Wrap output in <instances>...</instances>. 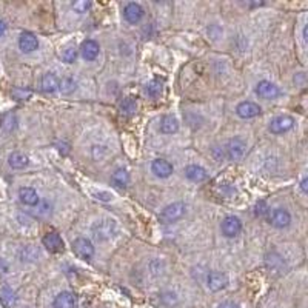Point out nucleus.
Wrapping results in <instances>:
<instances>
[{
    "instance_id": "nucleus-12",
    "label": "nucleus",
    "mask_w": 308,
    "mask_h": 308,
    "mask_svg": "<svg viewBox=\"0 0 308 308\" xmlns=\"http://www.w3.org/2000/svg\"><path fill=\"white\" fill-rule=\"evenodd\" d=\"M151 170L158 177H162V179L170 177L173 174V165L165 159H156L151 165Z\"/></svg>"
},
{
    "instance_id": "nucleus-9",
    "label": "nucleus",
    "mask_w": 308,
    "mask_h": 308,
    "mask_svg": "<svg viewBox=\"0 0 308 308\" xmlns=\"http://www.w3.org/2000/svg\"><path fill=\"white\" fill-rule=\"evenodd\" d=\"M228 284V277L225 273H220V271H211L208 273L207 276V287L211 290V291H220L226 287Z\"/></svg>"
},
{
    "instance_id": "nucleus-36",
    "label": "nucleus",
    "mask_w": 308,
    "mask_h": 308,
    "mask_svg": "<svg viewBox=\"0 0 308 308\" xmlns=\"http://www.w3.org/2000/svg\"><path fill=\"white\" fill-rule=\"evenodd\" d=\"M217 308H239V305H238V303H235V302H231V300H228V302L220 303Z\"/></svg>"
},
{
    "instance_id": "nucleus-5",
    "label": "nucleus",
    "mask_w": 308,
    "mask_h": 308,
    "mask_svg": "<svg viewBox=\"0 0 308 308\" xmlns=\"http://www.w3.org/2000/svg\"><path fill=\"white\" fill-rule=\"evenodd\" d=\"M226 156L231 159V161H239L244 154H245V149H247V143L239 139V137H235L231 139L228 143H226Z\"/></svg>"
},
{
    "instance_id": "nucleus-19",
    "label": "nucleus",
    "mask_w": 308,
    "mask_h": 308,
    "mask_svg": "<svg viewBox=\"0 0 308 308\" xmlns=\"http://www.w3.org/2000/svg\"><path fill=\"white\" fill-rule=\"evenodd\" d=\"M59 77L54 72H46L42 77V90L45 93H56L59 90Z\"/></svg>"
},
{
    "instance_id": "nucleus-34",
    "label": "nucleus",
    "mask_w": 308,
    "mask_h": 308,
    "mask_svg": "<svg viewBox=\"0 0 308 308\" xmlns=\"http://www.w3.org/2000/svg\"><path fill=\"white\" fill-rule=\"evenodd\" d=\"M213 156L216 158V161H217V162H220V161L223 159L225 154H223V151H222L219 146H214V148H213Z\"/></svg>"
},
{
    "instance_id": "nucleus-13",
    "label": "nucleus",
    "mask_w": 308,
    "mask_h": 308,
    "mask_svg": "<svg viewBox=\"0 0 308 308\" xmlns=\"http://www.w3.org/2000/svg\"><path fill=\"white\" fill-rule=\"evenodd\" d=\"M265 264H267V268L271 271V273H276V274H280L284 273L285 270V261L280 254L277 253H270L267 258H265Z\"/></svg>"
},
{
    "instance_id": "nucleus-4",
    "label": "nucleus",
    "mask_w": 308,
    "mask_h": 308,
    "mask_svg": "<svg viewBox=\"0 0 308 308\" xmlns=\"http://www.w3.org/2000/svg\"><path fill=\"white\" fill-rule=\"evenodd\" d=\"M293 126H294V119L291 116H277L270 122L268 130L273 134H284V133L290 131Z\"/></svg>"
},
{
    "instance_id": "nucleus-30",
    "label": "nucleus",
    "mask_w": 308,
    "mask_h": 308,
    "mask_svg": "<svg viewBox=\"0 0 308 308\" xmlns=\"http://www.w3.org/2000/svg\"><path fill=\"white\" fill-rule=\"evenodd\" d=\"M71 7H72V10H74L75 13L84 14V13H87V11L91 8V4H90V2H85V0H81V2H74Z\"/></svg>"
},
{
    "instance_id": "nucleus-15",
    "label": "nucleus",
    "mask_w": 308,
    "mask_h": 308,
    "mask_svg": "<svg viewBox=\"0 0 308 308\" xmlns=\"http://www.w3.org/2000/svg\"><path fill=\"white\" fill-rule=\"evenodd\" d=\"M53 306L54 308H74L75 306V296L71 291H62L56 296Z\"/></svg>"
},
{
    "instance_id": "nucleus-21",
    "label": "nucleus",
    "mask_w": 308,
    "mask_h": 308,
    "mask_svg": "<svg viewBox=\"0 0 308 308\" xmlns=\"http://www.w3.org/2000/svg\"><path fill=\"white\" fill-rule=\"evenodd\" d=\"M16 293L10 287H4L0 290V303H2L4 308H13L16 305Z\"/></svg>"
},
{
    "instance_id": "nucleus-14",
    "label": "nucleus",
    "mask_w": 308,
    "mask_h": 308,
    "mask_svg": "<svg viewBox=\"0 0 308 308\" xmlns=\"http://www.w3.org/2000/svg\"><path fill=\"white\" fill-rule=\"evenodd\" d=\"M43 245L49 253H60L63 250V241L57 233H48L43 238Z\"/></svg>"
},
{
    "instance_id": "nucleus-6",
    "label": "nucleus",
    "mask_w": 308,
    "mask_h": 308,
    "mask_svg": "<svg viewBox=\"0 0 308 308\" xmlns=\"http://www.w3.org/2000/svg\"><path fill=\"white\" fill-rule=\"evenodd\" d=\"M242 229V222L236 216H226L222 222V233L226 238H235L241 233Z\"/></svg>"
},
{
    "instance_id": "nucleus-35",
    "label": "nucleus",
    "mask_w": 308,
    "mask_h": 308,
    "mask_svg": "<svg viewBox=\"0 0 308 308\" xmlns=\"http://www.w3.org/2000/svg\"><path fill=\"white\" fill-rule=\"evenodd\" d=\"M267 205H265V202H259L258 205H256V213L259 214V216H262V214H265L267 213Z\"/></svg>"
},
{
    "instance_id": "nucleus-16",
    "label": "nucleus",
    "mask_w": 308,
    "mask_h": 308,
    "mask_svg": "<svg viewBox=\"0 0 308 308\" xmlns=\"http://www.w3.org/2000/svg\"><path fill=\"white\" fill-rule=\"evenodd\" d=\"M19 46L23 53H33L39 46L37 37L33 33H22V36L19 39Z\"/></svg>"
},
{
    "instance_id": "nucleus-11",
    "label": "nucleus",
    "mask_w": 308,
    "mask_h": 308,
    "mask_svg": "<svg viewBox=\"0 0 308 308\" xmlns=\"http://www.w3.org/2000/svg\"><path fill=\"white\" fill-rule=\"evenodd\" d=\"M123 17L128 23H139L143 17V8L139 4H128L123 8Z\"/></svg>"
},
{
    "instance_id": "nucleus-22",
    "label": "nucleus",
    "mask_w": 308,
    "mask_h": 308,
    "mask_svg": "<svg viewBox=\"0 0 308 308\" xmlns=\"http://www.w3.org/2000/svg\"><path fill=\"white\" fill-rule=\"evenodd\" d=\"M179 130V122L174 116H164L161 119V131L164 134H173Z\"/></svg>"
},
{
    "instance_id": "nucleus-17",
    "label": "nucleus",
    "mask_w": 308,
    "mask_h": 308,
    "mask_svg": "<svg viewBox=\"0 0 308 308\" xmlns=\"http://www.w3.org/2000/svg\"><path fill=\"white\" fill-rule=\"evenodd\" d=\"M82 56H84V59L85 60H94L97 56H99V51H100V46H99V43L96 42V40H91V39H88V40H85L84 43H82Z\"/></svg>"
},
{
    "instance_id": "nucleus-29",
    "label": "nucleus",
    "mask_w": 308,
    "mask_h": 308,
    "mask_svg": "<svg viewBox=\"0 0 308 308\" xmlns=\"http://www.w3.org/2000/svg\"><path fill=\"white\" fill-rule=\"evenodd\" d=\"M2 126H4L7 131L14 130V126H16V117H14L13 113H8V114L4 116V119H2Z\"/></svg>"
},
{
    "instance_id": "nucleus-18",
    "label": "nucleus",
    "mask_w": 308,
    "mask_h": 308,
    "mask_svg": "<svg viewBox=\"0 0 308 308\" xmlns=\"http://www.w3.org/2000/svg\"><path fill=\"white\" fill-rule=\"evenodd\" d=\"M19 197H20V202L25 203V205H30V207H34L39 203V196H37V191L31 187H23L19 190Z\"/></svg>"
},
{
    "instance_id": "nucleus-31",
    "label": "nucleus",
    "mask_w": 308,
    "mask_h": 308,
    "mask_svg": "<svg viewBox=\"0 0 308 308\" xmlns=\"http://www.w3.org/2000/svg\"><path fill=\"white\" fill-rule=\"evenodd\" d=\"M39 205V203H37ZM36 214L39 216V217H48L49 214H51V205L48 203V202H42L40 205H39V210L36 211Z\"/></svg>"
},
{
    "instance_id": "nucleus-37",
    "label": "nucleus",
    "mask_w": 308,
    "mask_h": 308,
    "mask_svg": "<svg viewBox=\"0 0 308 308\" xmlns=\"http://www.w3.org/2000/svg\"><path fill=\"white\" fill-rule=\"evenodd\" d=\"M8 271V265L5 264V261L0 259V273H7Z\"/></svg>"
},
{
    "instance_id": "nucleus-8",
    "label": "nucleus",
    "mask_w": 308,
    "mask_h": 308,
    "mask_svg": "<svg viewBox=\"0 0 308 308\" xmlns=\"http://www.w3.org/2000/svg\"><path fill=\"white\" fill-rule=\"evenodd\" d=\"M291 222V216L284 208H274L270 213V223L276 228H287Z\"/></svg>"
},
{
    "instance_id": "nucleus-3",
    "label": "nucleus",
    "mask_w": 308,
    "mask_h": 308,
    "mask_svg": "<svg viewBox=\"0 0 308 308\" xmlns=\"http://www.w3.org/2000/svg\"><path fill=\"white\" fill-rule=\"evenodd\" d=\"M72 251L77 258L84 259V261H90L94 256V247H93L91 241L87 238H77L72 242Z\"/></svg>"
},
{
    "instance_id": "nucleus-7",
    "label": "nucleus",
    "mask_w": 308,
    "mask_h": 308,
    "mask_svg": "<svg viewBox=\"0 0 308 308\" xmlns=\"http://www.w3.org/2000/svg\"><path fill=\"white\" fill-rule=\"evenodd\" d=\"M256 94H258L259 97H262V99L271 100V99L279 97L280 90H279L274 84H271V82H268V81H261V82L256 85Z\"/></svg>"
},
{
    "instance_id": "nucleus-24",
    "label": "nucleus",
    "mask_w": 308,
    "mask_h": 308,
    "mask_svg": "<svg viewBox=\"0 0 308 308\" xmlns=\"http://www.w3.org/2000/svg\"><path fill=\"white\" fill-rule=\"evenodd\" d=\"M8 162L14 170H22L28 165L30 159H28V156H25L23 152H13L8 159Z\"/></svg>"
},
{
    "instance_id": "nucleus-28",
    "label": "nucleus",
    "mask_w": 308,
    "mask_h": 308,
    "mask_svg": "<svg viewBox=\"0 0 308 308\" xmlns=\"http://www.w3.org/2000/svg\"><path fill=\"white\" fill-rule=\"evenodd\" d=\"M75 57H77V51H75V48H72V46H68V48H65V49L62 51V59H63V62H66V63H72V62L75 60Z\"/></svg>"
},
{
    "instance_id": "nucleus-32",
    "label": "nucleus",
    "mask_w": 308,
    "mask_h": 308,
    "mask_svg": "<svg viewBox=\"0 0 308 308\" xmlns=\"http://www.w3.org/2000/svg\"><path fill=\"white\" fill-rule=\"evenodd\" d=\"M30 91H25V90H22V88H14L13 90V97L16 99V100H23V99H27V97H30Z\"/></svg>"
},
{
    "instance_id": "nucleus-33",
    "label": "nucleus",
    "mask_w": 308,
    "mask_h": 308,
    "mask_svg": "<svg viewBox=\"0 0 308 308\" xmlns=\"http://www.w3.org/2000/svg\"><path fill=\"white\" fill-rule=\"evenodd\" d=\"M96 196V199H100V200H105V202H110L113 199V194H110L108 191H99V193H93Z\"/></svg>"
},
{
    "instance_id": "nucleus-27",
    "label": "nucleus",
    "mask_w": 308,
    "mask_h": 308,
    "mask_svg": "<svg viewBox=\"0 0 308 308\" xmlns=\"http://www.w3.org/2000/svg\"><path fill=\"white\" fill-rule=\"evenodd\" d=\"M120 113L123 116H133L137 110V105H136V100L133 97H125L122 102H120Z\"/></svg>"
},
{
    "instance_id": "nucleus-10",
    "label": "nucleus",
    "mask_w": 308,
    "mask_h": 308,
    "mask_svg": "<svg viewBox=\"0 0 308 308\" xmlns=\"http://www.w3.org/2000/svg\"><path fill=\"white\" fill-rule=\"evenodd\" d=\"M236 113L239 117L242 119H251V117H256L262 113L261 107L254 102H241L236 108Z\"/></svg>"
},
{
    "instance_id": "nucleus-25",
    "label": "nucleus",
    "mask_w": 308,
    "mask_h": 308,
    "mask_svg": "<svg viewBox=\"0 0 308 308\" xmlns=\"http://www.w3.org/2000/svg\"><path fill=\"white\" fill-rule=\"evenodd\" d=\"M162 90H164V85L162 82L159 81H149L145 87V94L151 99H156L162 94Z\"/></svg>"
},
{
    "instance_id": "nucleus-20",
    "label": "nucleus",
    "mask_w": 308,
    "mask_h": 308,
    "mask_svg": "<svg viewBox=\"0 0 308 308\" xmlns=\"http://www.w3.org/2000/svg\"><path fill=\"white\" fill-rule=\"evenodd\" d=\"M185 176H187L191 182H203V181H207V177H208L207 171H205L202 167H199V165H188V167L185 168Z\"/></svg>"
},
{
    "instance_id": "nucleus-23",
    "label": "nucleus",
    "mask_w": 308,
    "mask_h": 308,
    "mask_svg": "<svg viewBox=\"0 0 308 308\" xmlns=\"http://www.w3.org/2000/svg\"><path fill=\"white\" fill-rule=\"evenodd\" d=\"M111 182H113V185L117 187V188H125V187L128 185V182H130V174H128V171H126L125 168L116 170V171L113 173V176H111Z\"/></svg>"
},
{
    "instance_id": "nucleus-1",
    "label": "nucleus",
    "mask_w": 308,
    "mask_h": 308,
    "mask_svg": "<svg viewBox=\"0 0 308 308\" xmlns=\"http://www.w3.org/2000/svg\"><path fill=\"white\" fill-rule=\"evenodd\" d=\"M93 236L97 241H108L110 238H113V235L116 233V220L114 219H100L97 222L93 223Z\"/></svg>"
},
{
    "instance_id": "nucleus-2",
    "label": "nucleus",
    "mask_w": 308,
    "mask_h": 308,
    "mask_svg": "<svg viewBox=\"0 0 308 308\" xmlns=\"http://www.w3.org/2000/svg\"><path fill=\"white\" fill-rule=\"evenodd\" d=\"M185 211H187L185 203L173 202L162 210V213L159 214V219L162 223H173V222H177L179 219H182L185 216Z\"/></svg>"
},
{
    "instance_id": "nucleus-26",
    "label": "nucleus",
    "mask_w": 308,
    "mask_h": 308,
    "mask_svg": "<svg viewBox=\"0 0 308 308\" xmlns=\"http://www.w3.org/2000/svg\"><path fill=\"white\" fill-rule=\"evenodd\" d=\"M75 88H77V82H75L74 77H71V75L63 77V79L59 82V90H60L63 94H71Z\"/></svg>"
},
{
    "instance_id": "nucleus-40",
    "label": "nucleus",
    "mask_w": 308,
    "mask_h": 308,
    "mask_svg": "<svg viewBox=\"0 0 308 308\" xmlns=\"http://www.w3.org/2000/svg\"><path fill=\"white\" fill-rule=\"evenodd\" d=\"M303 39H305V40H306V27H305V28H303Z\"/></svg>"
},
{
    "instance_id": "nucleus-38",
    "label": "nucleus",
    "mask_w": 308,
    "mask_h": 308,
    "mask_svg": "<svg viewBox=\"0 0 308 308\" xmlns=\"http://www.w3.org/2000/svg\"><path fill=\"white\" fill-rule=\"evenodd\" d=\"M5 31H7V25H5L4 20H0V36H4Z\"/></svg>"
},
{
    "instance_id": "nucleus-39",
    "label": "nucleus",
    "mask_w": 308,
    "mask_h": 308,
    "mask_svg": "<svg viewBox=\"0 0 308 308\" xmlns=\"http://www.w3.org/2000/svg\"><path fill=\"white\" fill-rule=\"evenodd\" d=\"M306 184H308V181H306V179H303V181L300 182V188H302V191H303V193H306Z\"/></svg>"
}]
</instances>
